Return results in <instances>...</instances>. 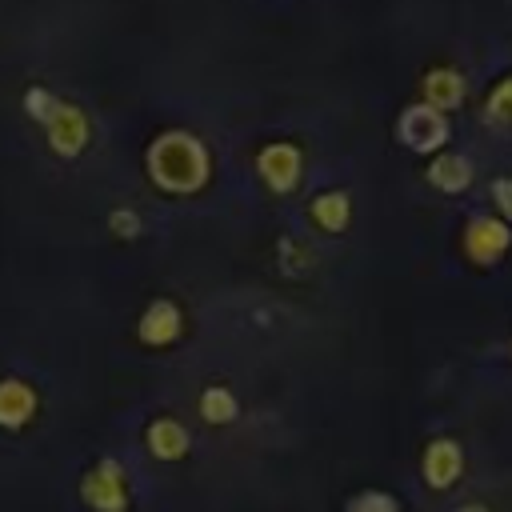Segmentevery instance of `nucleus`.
I'll list each match as a JSON object with an SVG mask.
<instances>
[{"mask_svg":"<svg viewBox=\"0 0 512 512\" xmlns=\"http://www.w3.org/2000/svg\"><path fill=\"white\" fill-rule=\"evenodd\" d=\"M148 168H152V180L160 188H172V192H192V188H200L208 180V156L184 132L160 136L152 144V152H148Z\"/></svg>","mask_w":512,"mask_h":512,"instance_id":"f257e3e1","label":"nucleus"},{"mask_svg":"<svg viewBox=\"0 0 512 512\" xmlns=\"http://www.w3.org/2000/svg\"><path fill=\"white\" fill-rule=\"evenodd\" d=\"M28 108L48 124V144H52L60 156H72V152L84 148V140H88V120L80 116V108L60 104V100H52V96H44V92H28Z\"/></svg>","mask_w":512,"mask_h":512,"instance_id":"f03ea898","label":"nucleus"},{"mask_svg":"<svg viewBox=\"0 0 512 512\" xmlns=\"http://www.w3.org/2000/svg\"><path fill=\"white\" fill-rule=\"evenodd\" d=\"M400 136H404V144H408V148L428 152V148L444 144L448 128H444V116H440L436 108L416 104V108H408V112H404V120H400Z\"/></svg>","mask_w":512,"mask_h":512,"instance_id":"7ed1b4c3","label":"nucleus"},{"mask_svg":"<svg viewBox=\"0 0 512 512\" xmlns=\"http://www.w3.org/2000/svg\"><path fill=\"white\" fill-rule=\"evenodd\" d=\"M508 228L500 220H472L468 232H464V248L472 252V260H496L504 248H508Z\"/></svg>","mask_w":512,"mask_h":512,"instance_id":"20e7f679","label":"nucleus"},{"mask_svg":"<svg viewBox=\"0 0 512 512\" xmlns=\"http://www.w3.org/2000/svg\"><path fill=\"white\" fill-rule=\"evenodd\" d=\"M84 500L96 504L100 512H120V508H124V480H120V468H116V464H100V472L88 476V484H84Z\"/></svg>","mask_w":512,"mask_h":512,"instance_id":"39448f33","label":"nucleus"},{"mask_svg":"<svg viewBox=\"0 0 512 512\" xmlns=\"http://www.w3.org/2000/svg\"><path fill=\"white\" fill-rule=\"evenodd\" d=\"M260 172H264V180L272 184V188H292L296 184V176H300V156H296V148L292 144H272V148H264L260 152Z\"/></svg>","mask_w":512,"mask_h":512,"instance_id":"423d86ee","label":"nucleus"},{"mask_svg":"<svg viewBox=\"0 0 512 512\" xmlns=\"http://www.w3.org/2000/svg\"><path fill=\"white\" fill-rule=\"evenodd\" d=\"M176 332H180V312H176V304H168V300H156V304L144 312L140 336H144L148 344H168Z\"/></svg>","mask_w":512,"mask_h":512,"instance_id":"0eeeda50","label":"nucleus"},{"mask_svg":"<svg viewBox=\"0 0 512 512\" xmlns=\"http://www.w3.org/2000/svg\"><path fill=\"white\" fill-rule=\"evenodd\" d=\"M456 472H460V452H456V444H452V440H436V444L428 448V456H424V476H428V484L448 488Z\"/></svg>","mask_w":512,"mask_h":512,"instance_id":"6e6552de","label":"nucleus"},{"mask_svg":"<svg viewBox=\"0 0 512 512\" xmlns=\"http://www.w3.org/2000/svg\"><path fill=\"white\" fill-rule=\"evenodd\" d=\"M36 408V396L28 384L20 380H4L0 384V424H24Z\"/></svg>","mask_w":512,"mask_h":512,"instance_id":"1a4fd4ad","label":"nucleus"},{"mask_svg":"<svg viewBox=\"0 0 512 512\" xmlns=\"http://www.w3.org/2000/svg\"><path fill=\"white\" fill-rule=\"evenodd\" d=\"M428 180H432L440 192H460V188L472 180V168H468V160H460V156H440V160L428 168Z\"/></svg>","mask_w":512,"mask_h":512,"instance_id":"9d476101","label":"nucleus"},{"mask_svg":"<svg viewBox=\"0 0 512 512\" xmlns=\"http://www.w3.org/2000/svg\"><path fill=\"white\" fill-rule=\"evenodd\" d=\"M148 444H152V452H156V456L172 460V456H180V452H184L188 436H184V428H180L176 420H156V424H152V432H148Z\"/></svg>","mask_w":512,"mask_h":512,"instance_id":"9b49d317","label":"nucleus"},{"mask_svg":"<svg viewBox=\"0 0 512 512\" xmlns=\"http://www.w3.org/2000/svg\"><path fill=\"white\" fill-rule=\"evenodd\" d=\"M424 92H428V108H436V104H456L460 92H464V84H460V76L452 68H436L424 80Z\"/></svg>","mask_w":512,"mask_h":512,"instance_id":"f8f14e48","label":"nucleus"},{"mask_svg":"<svg viewBox=\"0 0 512 512\" xmlns=\"http://www.w3.org/2000/svg\"><path fill=\"white\" fill-rule=\"evenodd\" d=\"M484 116H488L492 124H500L504 132H512V76L492 88V96H488V104H484Z\"/></svg>","mask_w":512,"mask_h":512,"instance_id":"ddd939ff","label":"nucleus"},{"mask_svg":"<svg viewBox=\"0 0 512 512\" xmlns=\"http://www.w3.org/2000/svg\"><path fill=\"white\" fill-rule=\"evenodd\" d=\"M312 212H316V220H320L324 228H344V224H348V200H344L340 192L320 196V200L312 204Z\"/></svg>","mask_w":512,"mask_h":512,"instance_id":"4468645a","label":"nucleus"},{"mask_svg":"<svg viewBox=\"0 0 512 512\" xmlns=\"http://www.w3.org/2000/svg\"><path fill=\"white\" fill-rule=\"evenodd\" d=\"M200 412H204V420L224 424V420H232L236 404H232V396H228L224 388H208V392H204V400H200Z\"/></svg>","mask_w":512,"mask_h":512,"instance_id":"2eb2a0df","label":"nucleus"},{"mask_svg":"<svg viewBox=\"0 0 512 512\" xmlns=\"http://www.w3.org/2000/svg\"><path fill=\"white\" fill-rule=\"evenodd\" d=\"M492 192H496V204H500V212L512 220V180H496V188H492Z\"/></svg>","mask_w":512,"mask_h":512,"instance_id":"dca6fc26","label":"nucleus"},{"mask_svg":"<svg viewBox=\"0 0 512 512\" xmlns=\"http://www.w3.org/2000/svg\"><path fill=\"white\" fill-rule=\"evenodd\" d=\"M112 224H116V232H124V236H132V232H136V216H132V212H116V216H112Z\"/></svg>","mask_w":512,"mask_h":512,"instance_id":"f3484780","label":"nucleus"},{"mask_svg":"<svg viewBox=\"0 0 512 512\" xmlns=\"http://www.w3.org/2000/svg\"><path fill=\"white\" fill-rule=\"evenodd\" d=\"M464 512H484V508H464Z\"/></svg>","mask_w":512,"mask_h":512,"instance_id":"a211bd4d","label":"nucleus"}]
</instances>
